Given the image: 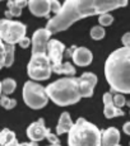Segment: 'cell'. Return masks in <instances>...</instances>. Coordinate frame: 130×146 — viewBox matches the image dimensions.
I'll use <instances>...</instances> for the list:
<instances>
[{"mask_svg": "<svg viewBox=\"0 0 130 146\" xmlns=\"http://www.w3.org/2000/svg\"><path fill=\"white\" fill-rule=\"evenodd\" d=\"M105 76L111 90L130 94V48L121 47L110 53L105 62Z\"/></svg>", "mask_w": 130, "mask_h": 146, "instance_id": "cell-2", "label": "cell"}, {"mask_svg": "<svg viewBox=\"0 0 130 146\" xmlns=\"http://www.w3.org/2000/svg\"><path fill=\"white\" fill-rule=\"evenodd\" d=\"M15 133L13 132V131L8 130V128H4V130L1 131V133H0V144L1 146H8L10 145L13 141H15Z\"/></svg>", "mask_w": 130, "mask_h": 146, "instance_id": "cell-21", "label": "cell"}, {"mask_svg": "<svg viewBox=\"0 0 130 146\" xmlns=\"http://www.w3.org/2000/svg\"><path fill=\"white\" fill-rule=\"evenodd\" d=\"M52 0H28V9L36 17L47 18L51 12Z\"/></svg>", "mask_w": 130, "mask_h": 146, "instance_id": "cell-12", "label": "cell"}, {"mask_svg": "<svg viewBox=\"0 0 130 146\" xmlns=\"http://www.w3.org/2000/svg\"><path fill=\"white\" fill-rule=\"evenodd\" d=\"M21 146H38V145H37V142L29 141V142H23V144H21Z\"/></svg>", "mask_w": 130, "mask_h": 146, "instance_id": "cell-31", "label": "cell"}, {"mask_svg": "<svg viewBox=\"0 0 130 146\" xmlns=\"http://www.w3.org/2000/svg\"><path fill=\"white\" fill-rule=\"evenodd\" d=\"M0 103H1V107L4 109H13L14 107L17 106V100L9 98L8 95L3 94L1 95V99H0Z\"/></svg>", "mask_w": 130, "mask_h": 146, "instance_id": "cell-23", "label": "cell"}, {"mask_svg": "<svg viewBox=\"0 0 130 146\" xmlns=\"http://www.w3.org/2000/svg\"><path fill=\"white\" fill-rule=\"evenodd\" d=\"M46 93L56 106L60 107L75 104L82 98L79 80L74 76H66L49 84L46 86Z\"/></svg>", "mask_w": 130, "mask_h": 146, "instance_id": "cell-3", "label": "cell"}, {"mask_svg": "<svg viewBox=\"0 0 130 146\" xmlns=\"http://www.w3.org/2000/svg\"><path fill=\"white\" fill-rule=\"evenodd\" d=\"M116 146H121V145H116Z\"/></svg>", "mask_w": 130, "mask_h": 146, "instance_id": "cell-34", "label": "cell"}, {"mask_svg": "<svg viewBox=\"0 0 130 146\" xmlns=\"http://www.w3.org/2000/svg\"><path fill=\"white\" fill-rule=\"evenodd\" d=\"M114 102L119 108H123V107L126 104L125 97H124V94H121V93H117L116 95H114Z\"/></svg>", "mask_w": 130, "mask_h": 146, "instance_id": "cell-25", "label": "cell"}, {"mask_svg": "<svg viewBox=\"0 0 130 146\" xmlns=\"http://www.w3.org/2000/svg\"><path fill=\"white\" fill-rule=\"evenodd\" d=\"M49 95L46 93V88L40 85L38 83L29 80L23 85V100L32 109H41L47 106Z\"/></svg>", "mask_w": 130, "mask_h": 146, "instance_id": "cell-6", "label": "cell"}, {"mask_svg": "<svg viewBox=\"0 0 130 146\" xmlns=\"http://www.w3.org/2000/svg\"><path fill=\"white\" fill-rule=\"evenodd\" d=\"M26 5H28V0H8L7 3L8 10L5 12V15L8 18L9 17H19Z\"/></svg>", "mask_w": 130, "mask_h": 146, "instance_id": "cell-17", "label": "cell"}, {"mask_svg": "<svg viewBox=\"0 0 130 146\" xmlns=\"http://www.w3.org/2000/svg\"><path fill=\"white\" fill-rule=\"evenodd\" d=\"M52 33L50 32L47 28H40L35 33L32 37V55L33 53H47V46L49 42L51 41Z\"/></svg>", "mask_w": 130, "mask_h": 146, "instance_id": "cell-8", "label": "cell"}, {"mask_svg": "<svg viewBox=\"0 0 130 146\" xmlns=\"http://www.w3.org/2000/svg\"><path fill=\"white\" fill-rule=\"evenodd\" d=\"M8 146H21V144H19V142L15 140V141H13L12 144H10V145H8Z\"/></svg>", "mask_w": 130, "mask_h": 146, "instance_id": "cell-32", "label": "cell"}, {"mask_svg": "<svg viewBox=\"0 0 130 146\" xmlns=\"http://www.w3.org/2000/svg\"><path fill=\"white\" fill-rule=\"evenodd\" d=\"M128 5V0H65L60 13L49 19L46 28L52 33L68 29L80 19L110 13Z\"/></svg>", "mask_w": 130, "mask_h": 146, "instance_id": "cell-1", "label": "cell"}, {"mask_svg": "<svg viewBox=\"0 0 130 146\" xmlns=\"http://www.w3.org/2000/svg\"><path fill=\"white\" fill-rule=\"evenodd\" d=\"M47 140L50 141V144H60V140H59V137L56 136V135H54L51 131H49V133H47Z\"/></svg>", "mask_w": 130, "mask_h": 146, "instance_id": "cell-27", "label": "cell"}, {"mask_svg": "<svg viewBox=\"0 0 130 146\" xmlns=\"http://www.w3.org/2000/svg\"><path fill=\"white\" fill-rule=\"evenodd\" d=\"M52 71L56 72V74L68 75V76H74V74H75L74 66H73L70 62H65V64H61L60 66L52 67Z\"/></svg>", "mask_w": 130, "mask_h": 146, "instance_id": "cell-19", "label": "cell"}, {"mask_svg": "<svg viewBox=\"0 0 130 146\" xmlns=\"http://www.w3.org/2000/svg\"><path fill=\"white\" fill-rule=\"evenodd\" d=\"M123 130H124V132H125L126 135H130V121L129 122H126L125 125L123 126Z\"/></svg>", "mask_w": 130, "mask_h": 146, "instance_id": "cell-30", "label": "cell"}, {"mask_svg": "<svg viewBox=\"0 0 130 146\" xmlns=\"http://www.w3.org/2000/svg\"><path fill=\"white\" fill-rule=\"evenodd\" d=\"M49 128H46L45 126V121L44 118H40L36 122L31 123L27 128V136L31 141L33 142H38L42 141L44 139L47 137V133H49Z\"/></svg>", "mask_w": 130, "mask_h": 146, "instance_id": "cell-11", "label": "cell"}, {"mask_svg": "<svg viewBox=\"0 0 130 146\" xmlns=\"http://www.w3.org/2000/svg\"><path fill=\"white\" fill-rule=\"evenodd\" d=\"M18 44H19L21 47H23V48H27V47L31 44V40H29L28 37H24V38H22V41L19 42Z\"/></svg>", "mask_w": 130, "mask_h": 146, "instance_id": "cell-29", "label": "cell"}, {"mask_svg": "<svg viewBox=\"0 0 130 146\" xmlns=\"http://www.w3.org/2000/svg\"><path fill=\"white\" fill-rule=\"evenodd\" d=\"M61 8H63V4H60L59 0H52L51 1V10H52V13L55 14V15L60 13Z\"/></svg>", "mask_w": 130, "mask_h": 146, "instance_id": "cell-26", "label": "cell"}, {"mask_svg": "<svg viewBox=\"0 0 130 146\" xmlns=\"http://www.w3.org/2000/svg\"><path fill=\"white\" fill-rule=\"evenodd\" d=\"M121 42H123L124 47H129L130 48V32H126L125 35L121 37Z\"/></svg>", "mask_w": 130, "mask_h": 146, "instance_id": "cell-28", "label": "cell"}, {"mask_svg": "<svg viewBox=\"0 0 130 146\" xmlns=\"http://www.w3.org/2000/svg\"><path fill=\"white\" fill-rule=\"evenodd\" d=\"M103 114L106 118H114V117L124 116V111L115 104L114 102V95L111 93H105L103 94Z\"/></svg>", "mask_w": 130, "mask_h": 146, "instance_id": "cell-13", "label": "cell"}, {"mask_svg": "<svg viewBox=\"0 0 130 146\" xmlns=\"http://www.w3.org/2000/svg\"><path fill=\"white\" fill-rule=\"evenodd\" d=\"M49 146H61L60 144H50Z\"/></svg>", "mask_w": 130, "mask_h": 146, "instance_id": "cell-33", "label": "cell"}, {"mask_svg": "<svg viewBox=\"0 0 130 146\" xmlns=\"http://www.w3.org/2000/svg\"><path fill=\"white\" fill-rule=\"evenodd\" d=\"M27 27L23 23L17 21H10L5 18L0 22V37L3 42L10 44L19 43L22 38L26 37Z\"/></svg>", "mask_w": 130, "mask_h": 146, "instance_id": "cell-7", "label": "cell"}, {"mask_svg": "<svg viewBox=\"0 0 130 146\" xmlns=\"http://www.w3.org/2000/svg\"><path fill=\"white\" fill-rule=\"evenodd\" d=\"M73 62L77 66H88L93 61V55L86 47H77L73 52Z\"/></svg>", "mask_w": 130, "mask_h": 146, "instance_id": "cell-14", "label": "cell"}, {"mask_svg": "<svg viewBox=\"0 0 130 146\" xmlns=\"http://www.w3.org/2000/svg\"><path fill=\"white\" fill-rule=\"evenodd\" d=\"M69 146H102V131L84 118H78L68 133Z\"/></svg>", "mask_w": 130, "mask_h": 146, "instance_id": "cell-4", "label": "cell"}, {"mask_svg": "<svg viewBox=\"0 0 130 146\" xmlns=\"http://www.w3.org/2000/svg\"><path fill=\"white\" fill-rule=\"evenodd\" d=\"M105 35H106V32H105V28L102 26H96L91 29V37L96 41L102 40L105 37Z\"/></svg>", "mask_w": 130, "mask_h": 146, "instance_id": "cell-22", "label": "cell"}, {"mask_svg": "<svg viewBox=\"0 0 130 146\" xmlns=\"http://www.w3.org/2000/svg\"><path fill=\"white\" fill-rule=\"evenodd\" d=\"M1 46V60H0V64H1V67H10L14 62V51H15V47L14 44L7 43V42H3L0 43Z\"/></svg>", "mask_w": 130, "mask_h": 146, "instance_id": "cell-15", "label": "cell"}, {"mask_svg": "<svg viewBox=\"0 0 130 146\" xmlns=\"http://www.w3.org/2000/svg\"><path fill=\"white\" fill-rule=\"evenodd\" d=\"M120 141V132L117 128L110 127L102 131V146H116Z\"/></svg>", "mask_w": 130, "mask_h": 146, "instance_id": "cell-16", "label": "cell"}, {"mask_svg": "<svg viewBox=\"0 0 130 146\" xmlns=\"http://www.w3.org/2000/svg\"><path fill=\"white\" fill-rule=\"evenodd\" d=\"M65 46L58 40H51L47 46V56L52 64V67L60 66L63 64V56L65 55Z\"/></svg>", "mask_w": 130, "mask_h": 146, "instance_id": "cell-10", "label": "cell"}, {"mask_svg": "<svg viewBox=\"0 0 130 146\" xmlns=\"http://www.w3.org/2000/svg\"><path fill=\"white\" fill-rule=\"evenodd\" d=\"M17 88V83L14 79H10V78H7L1 81L0 84V90H1L3 94L8 95V94H12Z\"/></svg>", "mask_w": 130, "mask_h": 146, "instance_id": "cell-20", "label": "cell"}, {"mask_svg": "<svg viewBox=\"0 0 130 146\" xmlns=\"http://www.w3.org/2000/svg\"><path fill=\"white\" fill-rule=\"evenodd\" d=\"M74 126L72 118H70V114L68 112L60 114V118H59L58 126H56V133L58 135H63V133H69V131L72 130V127Z\"/></svg>", "mask_w": 130, "mask_h": 146, "instance_id": "cell-18", "label": "cell"}, {"mask_svg": "<svg viewBox=\"0 0 130 146\" xmlns=\"http://www.w3.org/2000/svg\"><path fill=\"white\" fill-rule=\"evenodd\" d=\"M78 80L82 98H91L94 92L96 84H97V76L93 72H84L78 78Z\"/></svg>", "mask_w": 130, "mask_h": 146, "instance_id": "cell-9", "label": "cell"}, {"mask_svg": "<svg viewBox=\"0 0 130 146\" xmlns=\"http://www.w3.org/2000/svg\"><path fill=\"white\" fill-rule=\"evenodd\" d=\"M112 22H114V17H112L110 13L101 14V15L98 17V23H100V26H102V27L111 26Z\"/></svg>", "mask_w": 130, "mask_h": 146, "instance_id": "cell-24", "label": "cell"}, {"mask_svg": "<svg viewBox=\"0 0 130 146\" xmlns=\"http://www.w3.org/2000/svg\"><path fill=\"white\" fill-rule=\"evenodd\" d=\"M52 64L47 53H33L27 65V74L32 80H47L52 74Z\"/></svg>", "mask_w": 130, "mask_h": 146, "instance_id": "cell-5", "label": "cell"}]
</instances>
